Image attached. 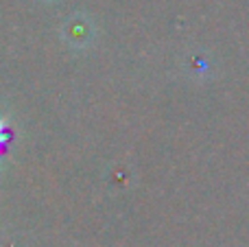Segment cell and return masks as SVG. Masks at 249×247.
Segmentation results:
<instances>
[{
	"mask_svg": "<svg viewBox=\"0 0 249 247\" xmlns=\"http://www.w3.org/2000/svg\"><path fill=\"white\" fill-rule=\"evenodd\" d=\"M4 140H7V134H4V123L0 121V144H2Z\"/></svg>",
	"mask_w": 249,
	"mask_h": 247,
	"instance_id": "6da1fadb",
	"label": "cell"
}]
</instances>
